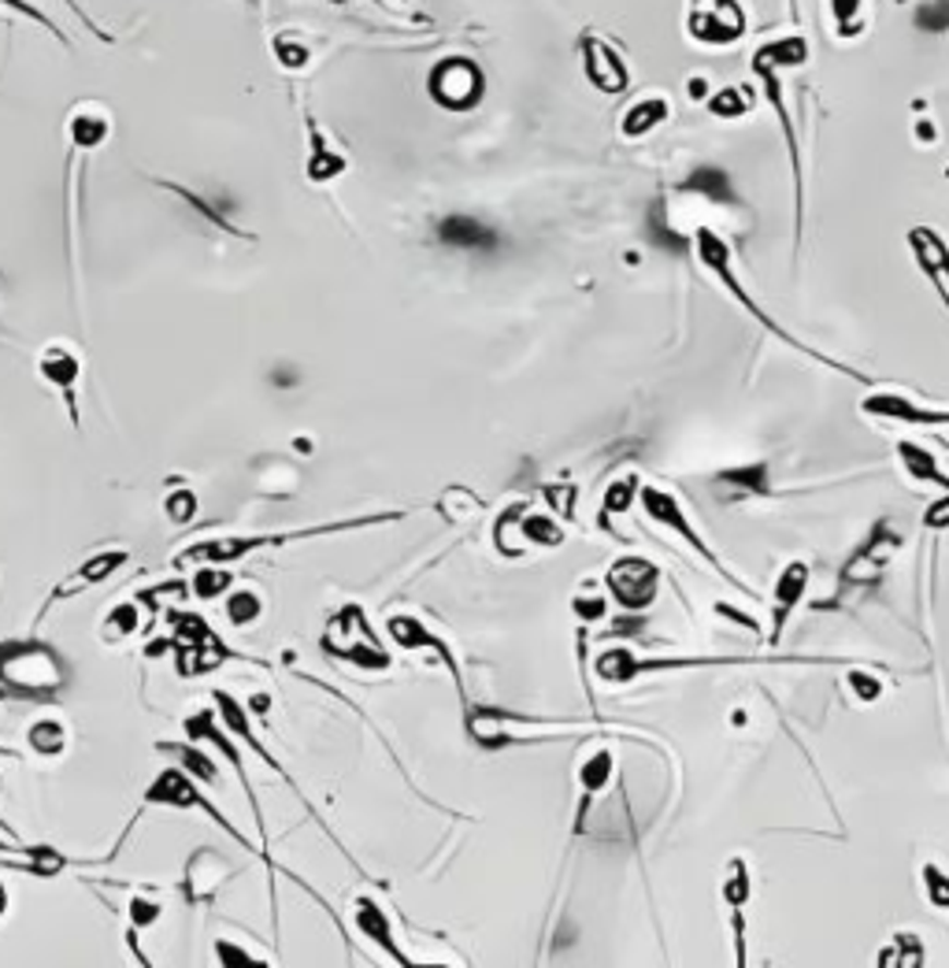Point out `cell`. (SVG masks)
<instances>
[{"mask_svg":"<svg viewBox=\"0 0 949 968\" xmlns=\"http://www.w3.org/2000/svg\"><path fill=\"white\" fill-rule=\"evenodd\" d=\"M430 97L449 111H464L483 97V71L464 56H449L430 74Z\"/></svg>","mask_w":949,"mask_h":968,"instance_id":"30bf717a","label":"cell"},{"mask_svg":"<svg viewBox=\"0 0 949 968\" xmlns=\"http://www.w3.org/2000/svg\"><path fill=\"white\" fill-rule=\"evenodd\" d=\"M257 613H260V605H257V598H252V594H234L227 601L230 624H252V616H257Z\"/></svg>","mask_w":949,"mask_h":968,"instance_id":"4dcf8cb0","label":"cell"},{"mask_svg":"<svg viewBox=\"0 0 949 968\" xmlns=\"http://www.w3.org/2000/svg\"><path fill=\"white\" fill-rule=\"evenodd\" d=\"M909 249H913L920 271L932 279L942 305L949 308V241L935 227H913L909 231Z\"/></svg>","mask_w":949,"mask_h":968,"instance_id":"5bb4252c","label":"cell"},{"mask_svg":"<svg viewBox=\"0 0 949 968\" xmlns=\"http://www.w3.org/2000/svg\"><path fill=\"white\" fill-rule=\"evenodd\" d=\"M850 657H816V653H735V657H720V653H704V657H638L627 646H616V650H605L597 657V675L601 683H634L638 675L650 672H690V669H738V664H845Z\"/></svg>","mask_w":949,"mask_h":968,"instance_id":"6da1fadb","label":"cell"},{"mask_svg":"<svg viewBox=\"0 0 949 968\" xmlns=\"http://www.w3.org/2000/svg\"><path fill=\"white\" fill-rule=\"evenodd\" d=\"M709 494L720 509L764 501V497H772V464H768V460H754V464L720 468V472L709 479Z\"/></svg>","mask_w":949,"mask_h":968,"instance_id":"9c48e42d","label":"cell"},{"mask_svg":"<svg viewBox=\"0 0 949 968\" xmlns=\"http://www.w3.org/2000/svg\"><path fill=\"white\" fill-rule=\"evenodd\" d=\"M690 97H693V101H704V97H709V82H704V79H693V82H690Z\"/></svg>","mask_w":949,"mask_h":968,"instance_id":"60d3db41","label":"cell"},{"mask_svg":"<svg viewBox=\"0 0 949 968\" xmlns=\"http://www.w3.org/2000/svg\"><path fill=\"white\" fill-rule=\"evenodd\" d=\"M193 512H197V497H193L190 491L175 494L171 501H167V516H171V520H178V523H186Z\"/></svg>","mask_w":949,"mask_h":968,"instance_id":"e575fe53","label":"cell"},{"mask_svg":"<svg viewBox=\"0 0 949 968\" xmlns=\"http://www.w3.org/2000/svg\"><path fill=\"white\" fill-rule=\"evenodd\" d=\"M749 105H754V101H749V93H746V86H723V90H716L709 97V111L716 119H742L749 111Z\"/></svg>","mask_w":949,"mask_h":968,"instance_id":"7402d4cb","label":"cell"},{"mask_svg":"<svg viewBox=\"0 0 949 968\" xmlns=\"http://www.w3.org/2000/svg\"><path fill=\"white\" fill-rule=\"evenodd\" d=\"M946 178H949V167H946Z\"/></svg>","mask_w":949,"mask_h":968,"instance_id":"7bdbcfd3","label":"cell"},{"mask_svg":"<svg viewBox=\"0 0 949 968\" xmlns=\"http://www.w3.org/2000/svg\"><path fill=\"white\" fill-rule=\"evenodd\" d=\"M71 134H74V141H79V145H97L100 138L108 134V119L105 116H93V119H86V116H74L71 119Z\"/></svg>","mask_w":949,"mask_h":968,"instance_id":"f1b7e54d","label":"cell"},{"mask_svg":"<svg viewBox=\"0 0 949 968\" xmlns=\"http://www.w3.org/2000/svg\"><path fill=\"white\" fill-rule=\"evenodd\" d=\"M901 531L890 520H876L868 528V534L853 546V553L845 557V564L839 568V582H834V594L827 601H816V609H842L850 605L853 598L868 594L876 590L882 579H887L890 564H894V553L901 550Z\"/></svg>","mask_w":949,"mask_h":968,"instance_id":"3957f363","label":"cell"},{"mask_svg":"<svg viewBox=\"0 0 949 968\" xmlns=\"http://www.w3.org/2000/svg\"><path fill=\"white\" fill-rule=\"evenodd\" d=\"M861 8H864V0H831L834 34H839L842 42H850V37H857V34L864 31Z\"/></svg>","mask_w":949,"mask_h":968,"instance_id":"603a6c76","label":"cell"},{"mask_svg":"<svg viewBox=\"0 0 949 968\" xmlns=\"http://www.w3.org/2000/svg\"><path fill=\"white\" fill-rule=\"evenodd\" d=\"M275 49H278V56H282V63H289V68H300V63L308 60V52L300 49V45H294V42H282V37H278V45H275Z\"/></svg>","mask_w":949,"mask_h":968,"instance_id":"f35d334b","label":"cell"},{"mask_svg":"<svg viewBox=\"0 0 949 968\" xmlns=\"http://www.w3.org/2000/svg\"><path fill=\"white\" fill-rule=\"evenodd\" d=\"M613 749H597L594 757H586V765H582L579 772V783H582V810H579V828H582V816H586L590 802H594V794H601L608 787V779H613Z\"/></svg>","mask_w":949,"mask_h":968,"instance_id":"ac0fdd59","label":"cell"},{"mask_svg":"<svg viewBox=\"0 0 949 968\" xmlns=\"http://www.w3.org/2000/svg\"><path fill=\"white\" fill-rule=\"evenodd\" d=\"M920 880H924L927 901H932L935 909H942V913H949V872L942 869V864L927 861L924 869H920Z\"/></svg>","mask_w":949,"mask_h":968,"instance_id":"cb8c5ba5","label":"cell"},{"mask_svg":"<svg viewBox=\"0 0 949 968\" xmlns=\"http://www.w3.org/2000/svg\"><path fill=\"white\" fill-rule=\"evenodd\" d=\"M223 587H227V571H201V576L193 579V590L201 598H215Z\"/></svg>","mask_w":949,"mask_h":968,"instance_id":"d6a6232c","label":"cell"},{"mask_svg":"<svg viewBox=\"0 0 949 968\" xmlns=\"http://www.w3.org/2000/svg\"><path fill=\"white\" fill-rule=\"evenodd\" d=\"M108 624H116V635H127V631H134V624H138V613H134V605H123V609H116V613H111Z\"/></svg>","mask_w":949,"mask_h":968,"instance_id":"74e56055","label":"cell"},{"mask_svg":"<svg viewBox=\"0 0 949 968\" xmlns=\"http://www.w3.org/2000/svg\"><path fill=\"white\" fill-rule=\"evenodd\" d=\"M642 494V483L638 475H619L616 483H608L605 491V505H601V528H608V516H624Z\"/></svg>","mask_w":949,"mask_h":968,"instance_id":"d6986e66","label":"cell"},{"mask_svg":"<svg viewBox=\"0 0 949 968\" xmlns=\"http://www.w3.org/2000/svg\"><path fill=\"white\" fill-rule=\"evenodd\" d=\"M605 587L627 613H642V609H650L656 601V590H661V568H656L653 560L634 557L631 553V557L613 560V568H608V576H605Z\"/></svg>","mask_w":949,"mask_h":968,"instance_id":"ba28073f","label":"cell"},{"mask_svg":"<svg viewBox=\"0 0 949 968\" xmlns=\"http://www.w3.org/2000/svg\"><path fill=\"white\" fill-rule=\"evenodd\" d=\"M31 742H34V749H41V754H56V749L63 746V728L60 723H37V728L31 731Z\"/></svg>","mask_w":949,"mask_h":968,"instance_id":"f546056e","label":"cell"},{"mask_svg":"<svg viewBox=\"0 0 949 968\" xmlns=\"http://www.w3.org/2000/svg\"><path fill=\"white\" fill-rule=\"evenodd\" d=\"M41 371H45V379H52L56 387L68 390L71 382H74V375H79V361H74V356H68V353H49L41 361Z\"/></svg>","mask_w":949,"mask_h":968,"instance_id":"4316f807","label":"cell"},{"mask_svg":"<svg viewBox=\"0 0 949 968\" xmlns=\"http://www.w3.org/2000/svg\"><path fill=\"white\" fill-rule=\"evenodd\" d=\"M809 579H812L809 560H786L783 571L775 576V582H772V635H768V642L772 646L783 642L786 624H791V616L802 609L805 594H809Z\"/></svg>","mask_w":949,"mask_h":968,"instance_id":"8fae6325","label":"cell"},{"mask_svg":"<svg viewBox=\"0 0 949 968\" xmlns=\"http://www.w3.org/2000/svg\"><path fill=\"white\" fill-rule=\"evenodd\" d=\"M754 74L760 79V86H764V97L768 105H772L775 119H779V130H783L786 138V156H791V172H794V241L802 246V220H805V167H802V141H797V127H794V116L791 108H786V93H783V68H775L772 60H768L764 49L754 52Z\"/></svg>","mask_w":949,"mask_h":968,"instance_id":"5b68a950","label":"cell"},{"mask_svg":"<svg viewBox=\"0 0 949 968\" xmlns=\"http://www.w3.org/2000/svg\"><path fill=\"white\" fill-rule=\"evenodd\" d=\"M0 4H4V8H15V12H23L26 19H34L37 26H45V31H52V34H56V26L49 23V19H45L41 12H37L34 4H26V0H0Z\"/></svg>","mask_w":949,"mask_h":968,"instance_id":"d590c367","label":"cell"},{"mask_svg":"<svg viewBox=\"0 0 949 968\" xmlns=\"http://www.w3.org/2000/svg\"><path fill=\"white\" fill-rule=\"evenodd\" d=\"M356 924H360L364 932H368V935L375 939V943L382 946V951H390L393 957H401L398 951H393V939H390V928H387V920H382V913L371 906V901H360V913H356Z\"/></svg>","mask_w":949,"mask_h":968,"instance_id":"d4e9b609","label":"cell"},{"mask_svg":"<svg viewBox=\"0 0 949 968\" xmlns=\"http://www.w3.org/2000/svg\"><path fill=\"white\" fill-rule=\"evenodd\" d=\"M520 534H527V539L538 542V546H560L564 542V531L549 520V516H523Z\"/></svg>","mask_w":949,"mask_h":968,"instance_id":"484cf974","label":"cell"},{"mask_svg":"<svg viewBox=\"0 0 949 968\" xmlns=\"http://www.w3.org/2000/svg\"><path fill=\"white\" fill-rule=\"evenodd\" d=\"M545 497H549L553 501V509H557L560 516H571L576 512V486H549V491H545Z\"/></svg>","mask_w":949,"mask_h":968,"instance_id":"836d02e7","label":"cell"},{"mask_svg":"<svg viewBox=\"0 0 949 968\" xmlns=\"http://www.w3.org/2000/svg\"><path fill=\"white\" fill-rule=\"evenodd\" d=\"M686 34L712 49H727L746 37V8L742 0H690Z\"/></svg>","mask_w":949,"mask_h":968,"instance_id":"52a82bcc","label":"cell"},{"mask_svg":"<svg viewBox=\"0 0 949 968\" xmlns=\"http://www.w3.org/2000/svg\"><path fill=\"white\" fill-rule=\"evenodd\" d=\"M668 116H672V105L664 97H642V101H634V105L624 111V123H619V130H624V138H645L653 127H661Z\"/></svg>","mask_w":949,"mask_h":968,"instance_id":"e0dca14e","label":"cell"},{"mask_svg":"<svg viewBox=\"0 0 949 968\" xmlns=\"http://www.w3.org/2000/svg\"><path fill=\"white\" fill-rule=\"evenodd\" d=\"M916 138H924V141H935V127L927 123V119H920V123H916Z\"/></svg>","mask_w":949,"mask_h":968,"instance_id":"b9f144b4","label":"cell"},{"mask_svg":"<svg viewBox=\"0 0 949 968\" xmlns=\"http://www.w3.org/2000/svg\"><path fill=\"white\" fill-rule=\"evenodd\" d=\"M882 951L887 954L879 957V965H898V968L924 965V943H920V935H913V932L894 935L890 939V946H882Z\"/></svg>","mask_w":949,"mask_h":968,"instance_id":"44dd1931","label":"cell"},{"mask_svg":"<svg viewBox=\"0 0 949 968\" xmlns=\"http://www.w3.org/2000/svg\"><path fill=\"white\" fill-rule=\"evenodd\" d=\"M576 613L582 616V619H601L605 616V598H579L576 601Z\"/></svg>","mask_w":949,"mask_h":968,"instance_id":"8d00e7d4","label":"cell"},{"mask_svg":"<svg viewBox=\"0 0 949 968\" xmlns=\"http://www.w3.org/2000/svg\"><path fill=\"white\" fill-rule=\"evenodd\" d=\"M579 49H582V68H586V79L594 82L601 93H624L627 86H631L627 63L619 60V52L608 42H601V37H594V34H582Z\"/></svg>","mask_w":949,"mask_h":968,"instance_id":"7c38bea8","label":"cell"},{"mask_svg":"<svg viewBox=\"0 0 949 968\" xmlns=\"http://www.w3.org/2000/svg\"><path fill=\"white\" fill-rule=\"evenodd\" d=\"M754 898V876L746 858H731L723 869V901L731 909V932H735V961L746 965V906Z\"/></svg>","mask_w":949,"mask_h":968,"instance_id":"4fadbf2b","label":"cell"},{"mask_svg":"<svg viewBox=\"0 0 949 968\" xmlns=\"http://www.w3.org/2000/svg\"><path fill=\"white\" fill-rule=\"evenodd\" d=\"M861 409L876 420H894V423H920V427H946L949 430V409H924L916 405L913 398H901V393H868L861 401Z\"/></svg>","mask_w":949,"mask_h":968,"instance_id":"9a60e30c","label":"cell"},{"mask_svg":"<svg viewBox=\"0 0 949 968\" xmlns=\"http://www.w3.org/2000/svg\"><path fill=\"white\" fill-rule=\"evenodd\" d=\"M438 238L446 246H460V249H490L494 246V231L483 227L472 215H449V220L438 223Z\"/></svg>","mask_w":949,"mask_h":968,"instance_id":"2e32d148","label":"cell"},{"mask_svg":"<svg viewBox=\"0 0 949 968\" xmlns=\"http://www.w3.org/2000/svg\"><path fill=\"white\" fill-rule=\"evenodd\" d=\"M916 26L927 34H942L949 26V0H924L916 12Z\"/></svg>","mask_w":949,"mask_h":968,"instance_id":"83f0119b","label":"cell"},{"mask_svg":"<svg viewBox=\"0 0 949 968\" xmlns=\"http://www.w3.org/2000/svg\"><path fill=\"white\" fill-rule=\"evenodd\" d=\"M683 190H693L701 197H709V201H735V190H731V178L716 172V167H701V172H693L690 178L683 182Z\"/></svg>","mask_w":949,"mask_h":968,"instance_id":"ffe728a7","label":"cell"},{"mask_svg":"<svg viewBox=\"0 0 949 968\" xmlns=\"http://www.w3.org/2000/svg\"><path fill=\"white\" fill-rule=\"evenodd\" d=\"M0 680L23 690H52L63 683V664L37 642L0 646Z\"/></svg>","mask_w":949,"mask_h":968,"instance_id":"8992f818","label":"cell"},{"mask_svg":"<svg viewBox=\"0 0 949 968\" xmlns=\"http://www.w3.org/2000/svg\"><path fill=\"white\" fill-rule=\"evenodd\" d=\"M693 252H698L701 268L709 271V275H716V279H720V286L727 290L731 297H735V305H738V308H746V316L754 319V323L760 327V331L775 334L783 345H791V350L805 353V356H812V361L827 364V368H834V371L850 375V379H857V382H868V379H864V375H861L857 368H845V364H842V361H834V356H823L820 350H812V345H805L802 338H794L791 331H786V327H779V319H775V316H768L764 308L757 305L754 294H749V290L742 286V279H738V271H735V249H731L727 241H723V234H720V231H712V227H698V231H693Z\"/></svg>","mask_w":949,"mask_h":968,"instance_id":"7a4b0ae2","label":"cell"},{"mask_svg":"<svg viewBox=\"0 0 949 968\" xmlns=\"http://www.w3.org/2000/svg\"><path fill=\"white\" fill-rule=\"evenodd\" d=\"M638 501H642V512L650 516V520L656 523V528H668V531L679 534V539L686 542V546H690L693 553H698V557H701L704 564H709V568L716 571V576H720L723 582H727V587H735L738 594L754 598V590H749L746 582H742L738 576H731V571H727V564L720 560V553L712 550L709 542H704L698 531H693V523H690V516L683 512L679 497L668 494V491H661V486H642V494H638Z\"/></svg>","mask_w":949,"mask_h":968,"instance_id":"277c9868","label":"cell"},{"mask_svg":"<svg viewBox=\"0 0 949 968\" xmlns=\"http://www.w3.org/2000/svg\"><path fill=\"white\" fill-rule=\"evenodd\" d=\"M850 687H853V694H857L861 701H876L879 694H882V680H876V675H868V672H853L850 675Z\"/></svg>","mask_w":949,"mask_h":968,"instance_id":"1f68e13d","label":"cell"},{"mask_svg":"<svg viewBox=\"0 0 949 968\" xmlns=\"http://www.w3.org/2000/svg\"><path fill=\"white\" fill-rule=\"evenodd\" d=\"M156 913H159V909L149 906V901H134V920H138V924H149Z\"/></svg>","mask_w":949,"mask_h":968,"instance_id":"ab89813d","label":"cell"}]
</instances>
